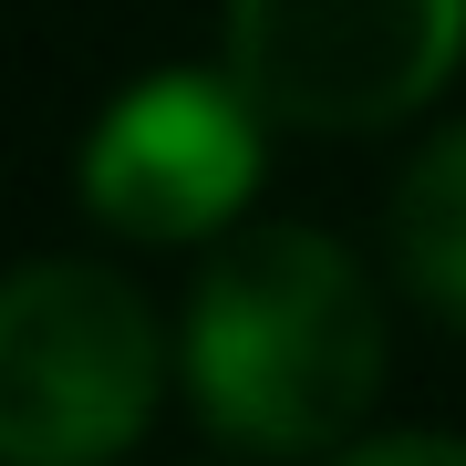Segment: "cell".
Wrapping results in <instances>:
<instances>
[{"label": "cell", "instance_id": "1", "mask_svg": "<svg viewBox=\"0 0 466 466\" xmlns=\"http://www.w3.org/2000/svg\"><path fill=\"white\" fill-rule=\"evenodd\" d=\"M383 300L342 238L269 218L228 228L198 259L177 321V373L187 404L218 446L238 456H332L363 435L383 394Z\"/></svg>", "mask_w": 466, "mask_h": 466}, {"label": "cell", "instance_id": "2", "mask_svg": "<svg viewBox=\"0 0 466 466\" xmlns=\"http://www.w3.org/2000/svg\"><path fill=\"white\" fill-rule=\"evenodd\" d=\"M167 394V332L104 259H32L0 280V466H115Z\"/></svg>", "mask_w": 466, "mask_h": 466}, {"label": "cell", "instance_id": "3", "mask_svg": "<svg viewBox=\"0 0 466 466\" xmlns=\"http://www.w3.org/2000/svg\"><path fill=\"white\" fill-rule=\"evenodd\" d=\"M466 63V0H228V73L290 135H383Z\"/></svg>", "mask_w": 466, "mask_h": 466}, {"label": "cell", "instance_id": "4", "mask_svg": "<svg viewBox=\"0 0 466 466\" xmlns=\"http://www.w3.org/2000/svg\"><path fill=\"white\" fill-rule=\"evenodd\" d=\"M259 135L269 115L238 94V73H146L84 135V208L146 249L218 238L259 198Z\"/></svg>", "mask_w": 466, "mask_h": 466}, {"label": "cell", "instance_id": "5", "mask_svg": "<svg viewBox=\"0 0 466 466\" xmlns=\"http://www.w3.org/2000/svg\"><path fill=\"white\" fill-rule=\"evenodd\" d=\"M383 228H394V269H404V290H415L425 311L446 321V332H466V115L435 125L425 146L404 156Z\"/></svg>", "mask_w": 466, "mask_h": 466}, {"label": "cell", "instance_id": "6", "mask_svg": "<svg viewBox=\"0 0 466 466\" xmlns=\"http://www.w3.org/2000/svg\"><path fill=\"white\" fill-rule=\"evenodd\" d=\"M321 466H466V435H352Z\"/></svg>", "mask_w": 466, "mask_h": 466}]
</instances>
